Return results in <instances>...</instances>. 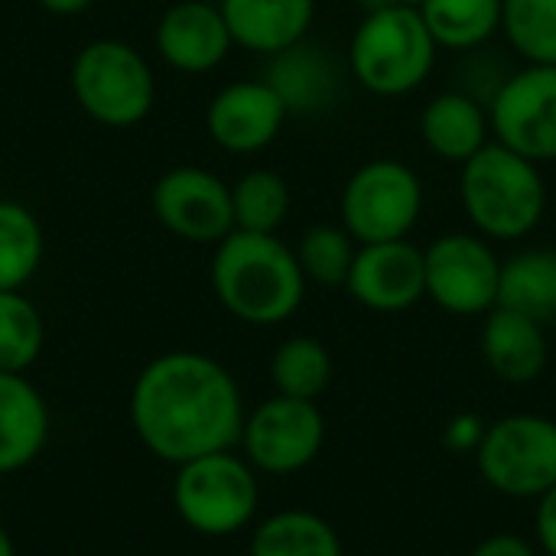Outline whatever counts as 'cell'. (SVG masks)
I'll use <instances>...</instances> for the list:
<instances>
[{"label":"cell","mask_w":556,"mask_h":556,"mask_svg":"<svg viewBox=\"0 0 556 556\" xmlns=\"http://www.w3.org/2000/svg\"><path fill=\"white\" fill-rule=\"evenodd\" d=\"M244 397L235 375L202 352H163L130 388V424L140 443L169 466L241 443Z\"/></svg>","instance_id":"1"},{"label":"cell","mask_w":556,"mask_h":556,"mask_svg":"<svg viewBox=\"0 0 556 556\" xmlns=\"http://www.w3.org/2000/svg\"><path fill=\"white\" fill-rule=\"evenodd\" d=\"M212 290L218 303L248 326L287 323L306 296L296 251L277 235L231 231L212 254Z\"/></svg>","instance_id":"2"},{"label":"cell","mask_w":556,"mask_h":556,"mask_svg":"<svg viewBox=\"0 0 556 556\" xmlns=\"http://www.w3.org/2000/svg\"><path fill=\"white\" fill-rule=\"evenodd\" d=\"M459 202L476 235L521 241L547 212V186L538 163L492 140L459 166Z\"/></svg>","instance_id":"3"},{"label":"cell","mask_w":556,"mask_h":556,"mask_svg":"<svg viewBox=\"0 0 556 556\" xmlns=\"http://www.w3.org/2000/svg\"><path fill=\"white\" fill-rule=\"evenodd\" d=\"M437 55L440 46L417 7L368 10L349 42L352 78L378 98L417 91L430 78Z\"/></svg>","instance_id":"4"},{"label":"cell","mask_w":556,"mask_h":556,"mask_svg":"<svg viewBox=\"0 0 556 556\" xmlns=\"http://www.w3.org/2000/svg\"><path fill=\"white\" fill-rule=\"evenodd\" d=\"M257 505V469L235 450L176 466L173 508L182 525L202 538H231L244 531L254 521Z\"/></svg>","instance_id":"5"},{"label":"cell","mask_w":556,"mask_h":556,"mask_svg":"<svg viewBox=\"0 0 556 556\" xmlns=\"http://www.w3.org/2000/svg\"><path fill=\"white\" fill-rule=\"evenodd\" d=\"M72 94L78 108L114 130L147 121L156 101V78L143 52L124 39H94L72 62Z\"/></svg>","instance_id":"6"},{"label":"cell","mask_w":556,"mask_h":556,"mask_svg":"<svg viewBox=\"0 0 556 556\" xmlns=\"http://www.w3.org/2000/svg\"><path fill=\"white\" fill-rule=\"evenodd\" d=\"M424 215V182L420 176L391 156L362 163L342 186L339 225L358 244L407 238Z\"/></svg>","instance_id":"7"},{"label":"cell","mask_w":556,"mask_h":556,"mask_svg":"<svg viewBox=\"0 0 556 556\" xmlns=\"http://www.w3.org/2000/svg\"><path fill=\"white\" fill-rule=\"evenodd\" d=\"M485 485L505 498H541L556 485V420L511 414L485 427L476 450Z\"/></svg>","instance_id":"8"},{"label":"cell","mask_w":556,"mask_h":556,"mask_svg":"<svg viewBox=\"0 0 556 556\" xmlns=\"http://www.w3.org/2000/svg\"><path fill=\"white\" fill-rule=\"evenodd\" d=\"M427 296L453 316H485L498 306L502 257L476 231L440 235L427 251Z\"/></svg>","instance_id":"9"},{"label":"cell","mask_w":556,"mask_h":556,"mask_svg":"<svg viewBox=\"0 0 556 556\" xmlns=\"http://www.w3.org/2000/svg\"><path fill=\"white\" fill-rule=\"evenodd\" d=\"M326 443V417L316 401L274 394L244 417V459L267 476H293L316 463Z\"/></svg>","instance_id":"10"},{"label":"cell","mask_w":556,"mask_h":556,"mask_svg":"<svg viewBox=\"0 0 556 556\" xmlns=\"http://www.w3.org/2000/svg\"><path fill=\"white\" fill-rule=\"evenodd\" d=\"M492 140L544 166L556 160V65L508 72L489 101Z\"/></svg>","instance_id":"11"},{"label":"cell","mask_w":556,"mask_h":556,"mask_svg":"<svg viewBox=\"0 0 556 556\" xmlns=\"http://www.w3.org/2000/svg\"><path fill=\"white\" fill-rule=\"evenodd\" d=\"M156 222L189 244H218L235 231L231 186L202 166L163 173L150 192Z\"/></svg>","instance_id":"12"},{"label":"cell","mask_w":556,"mask_h":556,"mask_svg":"<svg viewBox=\"0 0 556 556\" xmlns=\"http://www.w3.org/2000/svg\"><path fill=\"white\" fill-rule=\"evenodd\" d=\"M345 290L371 313H404L427 296V261L407 238L358 244Z\"/></svg>","instance_id":"13"},{"label":"cell","mask_w":556,"mask_h":556,"mask_svg":"<svg viewBox=\"0 0 556 556\" xmlns=\"http://www.w3.org/2000/svg\"><path fill=\"white\" fill-rule=\"evenodd\" d=\"M287 117L283 101L264 78H244L215 91L205 108V130L215 147L244 156L270 147Z\"/></svg>","instance_id":"14"},{"label":"cell","mask_w":556,"mask_h":556,"mask_svg":"<svg viewBox=\"0 0 556 556\" xmlns=\"http://www.w3.org/2000/svg\"><path fill=\"white\" fill-rule=\"evenodd\" d=\"M153 39H156L160 59L169 68L186 72V75H205L218 68L235 46L222 7L208 0L173 3L160 16Z\"/></svg>","instance_id":"15"},{"label":"cell","mask_w":556,"mask_h":556,"mask_svg":"<svg viewBox=\"0 0 556 556\" xmlns=\"http://www.w3.org/2000/svg\"><path fill=\"white\" fill-rule=\"evenodd\" d=\"M264 81L277 91L287 114L296 117H316L329 111L342 88L336 59L309 36L277 55H267Z\"/></svg>","instance_id":"16"},{"label":"cell","mask_w":556,"mask_h":556,"mask_svg":"<svg viewBox=\"0 0 556 556\" xmlns=\"http://www.w3.org/2000/svg\"><path fill=\"white\" fill-rule=\"evenodd\" d=\"M420 140L433 156L443 163L463 166L482 147L492 143V121L489 104L472 98L463 88L440 91L420 111Z\"/></svg>","instance_id":"17"},{"label":"cell","mask_w":556,"mask_h":556,"mask_svg":"<svg viewBox=\"0 0 556 556\" xmlns=\"http://www.w3.org/2000/svg\"><path fill=\"white\" fill-rule=\"evenodd\" d=\"M482 358L505 384H531L547 371L551 345L538 319L495 306L482 326Z\"/></svg>","instance_id":"18"},{"label":"cell","mask_w":556,"mask_h":556,"mask_svg":"<svg viewBox=\"0 0 556 556\" xmlns=\"http://www.w3.org/2000/svg\"><path fill=\"white\" fill-rule=\"evenodd\" d=\"M235 46L277 55L309 36L316 0H218Z\"/></svg>","instance_id":"19"},{"label":"cell","mask_w":556,"mask_h":556,"mask_svg":"<svg viewBox=\"0 0 556 556\" xmlns=\"http://www.w3.org/2000/svg\"><path fill=\"white\" fill-rule=\"evenodd\" d=\"M49 443V404L26 375L0 371V476L33 466Z\"/></svg>","instance_id":"20"},{"label":"cell","mask_w":556,"mask_h":556,"mask_svg":"<svg viewBox=\"0 0 556 556\" xmlns=\"http://www.w3.org/2000/svg\"><path fill=\"white\" fill-rule=\"evenodd\" d=\"M498 306L538 319H556V248H528L502 261Z\"/></svg>","instance_id":"21"},{"label":"cell","mask_w":556,"mask_h":556,"mask_svg":"<svg viewBox=\"0 0 556 556\" xmlns=\"http://www.w3.org/2000/svg\"><path fill=\"white\" fill-rule=\"evenodd\" d=\"M251 556H342V541L323 515L287 508L254 528Z\"/></svg>","instance_id":"22"},{"label":"cell","mask_w":556,"mask_h":556,"mask_svg":"<svg viewBox=\"0 0 556 556\" xmlns=\"http://www.w3.org/2000/svg\"><path fill=\"white\" fill-rule=\"evenodd\" d=\"M420 16L440 49L476 52L502 33V0H424Z\"/></svg>","instance_id":"23"},{"label":"cell","mask_w":556,"mask_h":556,"mask_svg":"<svg viewBox=\"0 0 556 556\" xmlns=\"http://www.w3.org/2000/svg\"><path fill=\"white\" fill-rule=\"evenodd\" d=\"M46 254L39 218L13 199H0V290H23Z\"/></svg>","instance_id":"24"},{"label":"cell","mask_w":556,"mask_h":556,"mask_svg":"<svg viewBox=\"0 0 556 556\" xmlns=\"http://www.w3.org/2000/svg\"><path fill=\"white\" fill-rule=\"evenodd\" d=\"M270 381L283 397L319 401L332 384V355L319 339L293 336L277 345L270 358Z\"/></svg>","instance_id":"25"},{"label":"cell","mask_w":556,"mask_h":556,"mask_svg":"<svg viewBox=\"0 0 556 556\" xmlns=\"http://www.w3.org/2000/svg\"><path fill=\"white\" fill-rule=\"evenodd\" d=\"M290 186L274 169H248L231 186V208H235V228L238 231H257V235H277L280 225L290 215Z\"/></svg>","instance_id":"26"},{"label":"cell","mask_w":556,"mask_h":556,"mask_svg":"<svg viewBox=\"0 0 556 556\" xmlns=\"http://www.w3.org/2000/svg\"><path fill=\"white\" fill-rule=\"evenodd\" d=\"M502 33L525 65H556V0H502Z\"/></svg>","instance_id":"27"},{"label":"cell","mask_w":556,"mask_h":556,"mask_svg":"<svg viewBox=\"0 0 556 556\" xmlns=\"http://www.w3.org/2000/svg\"><path fill=\"white\" fill-rule=\"evenodd\" d=\"M46 345V323L23 290H0V371L26 375Z\"/></svg>","instance_id":"28"},{"label":"cell","mask_w":556,"mask_h":556,"mask_svg":"<svg viewBox=\"0 0 556 556\" xmlns=\"http://www.w3.org/2000/svg\"><path fill=\"white\" fill-rule=\"evenodd\" d=\"M355 254H358V241L342 225H313L303 231L296 244V261L306 274V283L326 290L345 287Z\"/></svg>","instance_id":"29"},{"label":"cell","mask_w":556,"mask_h":556,"mask_svg":"<svg viewBox=\"0 0 556 556\" xmlns=\"http://www.w3.org/2000/svg\"><path fill=\"white\" fill-rule=\"evenodd\" d=\"M485 420L476 417V414H459L446 424L443 430V446L453 450V453H466V456H476L482 437H485Z\"/></svg>","instance_id":"30"},{"label":"cell","mask_w":556,"mask_h":556,"mask_svg":"<svg viewBox=\"0 0 556 556\" xmlns=\"http://www.w3.org/2000/svg\"><path fill=\"white\" fill-rule=\"evenodd\" d=\"M534 534L538 547L544 556H556V485L538 498V515H534Z\"/></svg>","instance_id":"31"},{"label":"cell","mask_w":556,"mask_h":556,"mask_svg":"<svg viewBox=\"0 0 556 556\" xmlns=\"http://www.w3.org/2000/svg\"><path fill=\"white\" fill-rule=\"evenodd\" d=\"M469 556H538V547L528 541V538H521V534H511V531H505V534H492V538H485L476 551Z\"/></svg>","instance_id":"32"},{"label":"cell","mask_w":556,"mask_h":556,"mask_svg":"<svg viewBox=\"0 0 556 556\" xmlns=\"http://www.w3.org/2000/svg\"><path fill=\"white\" fill-rule=\"evenodd\" d=\"M36 3L55 16H75V13H85L94 0H36Z\"/></svg>","instance_id":"33"},{"label":"cell","mask_w":556,"mask_h":556,"mask_svg":"<svg viewBox=\"0 0 556 556\" xmlns=\"http://www.w3.org/2000/svg\"><path fill=\"white\" fill-rule=\"evenodd\" d=\"M424 0H362L365 13L368 10H378V7H420Z\"/></svg>","instance_id":"34"},{"label":"cell","mask_w":556,"mask_h":556,"mask_svg":"<svg viewBox=\"0 0 556 556\" xmlns=\"http://www.w3.org/2000/svg\"><path fill=\"white\" fill-rule=\"evenodd\" d=\"M0 556H16L13 538L7 534V528H3V525H0Z\"/></svg>","instance_id":"35"}]
</instances>
